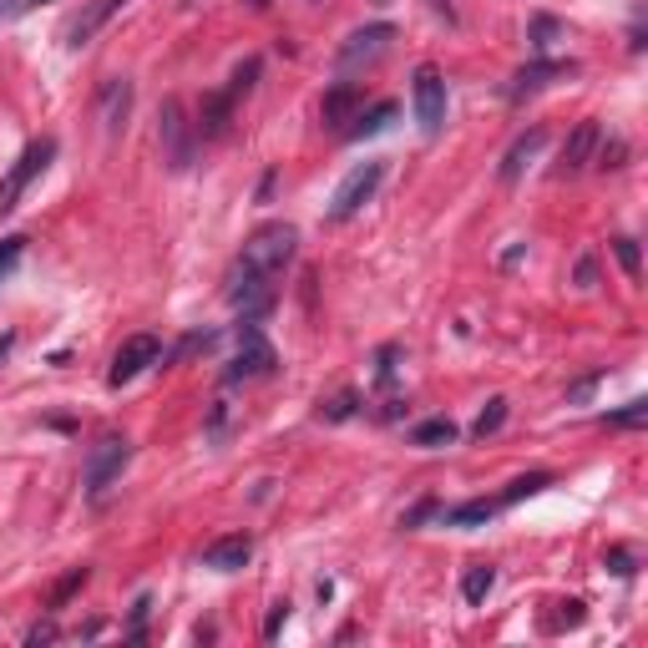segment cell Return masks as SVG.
Returning a JSON list of instances; mask_svg holds the SVG:
<instances>
[{
	"mask_svg": "<svg viewBox=\"0 0 648 648\" xmlns=\"http://www.w3.org/2000/svg\"><path fill=\"white\" fill-rule=\"evenodd\" d=\"M294 243H299V233L289 223H264L249 243H243V259L238 264L264 274V279H279L289 269V259H294Z\"/></svg>",
	"mask_w": 648,
	"mask_h": 648,
	"instance_id": "6da1fadb",
	"label": "cell"
},
{
	"mask_svg": "<svg viewBox=\"0 0 648 648\" xmlns=\"http://www.w3.org/2000/svg\"><path fill=\"white\" fill-rule=\"evenodd\" d=\"M157 137H162V162H168L173 173H188L193 168V152H198V127L188 122L183 102L168 97L157 112Z\"/></svg>",
	"mask_w": 648,
	"mask_h": 648,
	"instance_id": "7a4b0ae2",
	"label": "cell"
},
{
	"mask_svg": "<svg viewBox=\"0 0 648 648\" xmlns=\"http://www.w3.org/2000/svg\"><path fill=\"white\" fill-rule=\"evenodd\" d=\"M51 157H56V142L51 137H41V142H31L16 162H11V173L0 178V218L6 213H16V203H21V193L51 168Z\"/></svg>",
	"mask_w": 648,
	"mask_h": 648,
	"instance_id": "3957f363",
	"label": "cell"
},
{
	"mask_svg": "<svg viewBox=\"0 0 648 648\" xmlns=\"http://www.w3.org/2000/svg\"><path fill=\"white\" fill-rule=\"evenodd\" d=\"M228 304H233V314H238L243 324H259V319L274 309V279L233 264V274H228Z\"/></svg>",
	"mask_w": 648,
	"mask_h": 648,
	"instance_id": "277c9868",
	"label": "cell"
},
{
	"mask_svg": "<svg viewBox=\"0 0 648 648\" xmlns=\"http://www.w3.org/2000/svg\"><path fill=\"white\" fill-rule=\"evenodd\" d=\"M380 183H385V162H380V157H370V162H360V168H355V173H350V178H345V183L335 188V203H330V218H335V223H345V218H355V213H360V208H365V203L375 198V188H380Z\"/></svg>",
	"mask_w": 648,
	"mask_h": 648,
	"instance_id": "5b68a950",
	"label": "cell"
},
{
	"mask_svg": "<svg viewBox=\"0 0 648 648\" xmlns=\"http://www.w3.org/2000/svg\"><path fill=\"white\" fill-rule=\"evenodd\" d=\"M127 456H132V441L117 436V431H107V436L87 451V497H102V492H107V486L122 476Z\"/></svg>",
	"mask_w": 648,
	"mask_h": 648,
	"instance_id": "8992f818",
	"label": "cell"
},
{
	"mask_svg": "<svg viewBox=\"0 0 648 648\" xmlns=\"http://www.w3.org/2000/svg\"><path fill=\"white\" fill-rule=\"evenodd\" d=\"M274 365H279V355H274V345L254 330V324H243V340H238V355H233V365H228V385H238V380H264V375H274Z\"/></svg>",
	"mask_w": 648,
	"mask_h": 648,
	"instance_id": "52a82bcc",
	"label": "cell"
},
{
	"mask_svg": "<svg viewBox=\"0 0 648 648\" xmlns=\"http://www.w3.org/2000/svg\"><path fill=\"white\" fill-rule=\"evenodd\" d=\"M416 122H421V132H441V122H446V81H441V71L436 66H421L416 71Z\"/></svg>",
	"mask_w": 648,
	"mask_h": 648,
	"instance_id": "ba28073f",
	"label": "cell"
},
{
	"mask_svg": "<svg viewBox=\"0 0 648 648\" xmlns=\"http://www.w3.org/2000/svg\"><path fill=\"white\" fill-rule=\"evenodd\" d=\"M157 355H162L157 335H132V340H122V350L112 355L107 385H127V380H137V375H142L147 365H157Z\"/></svg>",
	"mask_w": 648,
	"mask_h": 648,
	"instance_id": "9c48e42d",
	"label": "cell"
},
{
	"mask_svg": "<svg viewBox=\"0 0 648 648\" xmlns=\"http://www.w3.org/2000/svg\"><path fill=\"white\" fill-rule=\"evenodd\" d=\"M122 6H127V0H87V6H81V11L66 21L61 41H66V46H87V41H92V36H97V31H102Z\"/></svg>",
	"mask_w": 648,
	"mask_h": 648,
	"instance_id": "30bf717a",
	"label": "cell"
},
{
	"mask_svg": "<svg viewBox=\"0 0 648 648\" xmlns=\"http://www.w3.org/2000/svg\"><path fill=\"white\" fill-rule=\"evenodd\" d=\"M598 137H603V132H598V122H593V117H588V122H578V127H573V137L562 142V162H557V173H562V178L583 173L588 162H593V152H598Z\"/></svg>",
	"mask_w": 648,
	"mask_h": 648,
	"instance_id": "8fae6325",
	"label": "cell"
},
{
	"mask_svg": "<svg viewBox=\"0 0 648 648\" xmlns=\"http://www.w3.org/2000/svg\"><path fill=\"white\" fill-rule=\"evenodd\" d=\"M395 41V26H385V21H375V26H365V31H355L345 46H340V66H365V61H375L385 46Z\"/></svg>",
	"mask_w": 648,
	"mask_h": 648,
	"instance_id": "7c38bea8",
	"label": "cell"
},
{
	"mask_svg": "<svg viewBox=\"0 0 648 648\" xmlns=\"http://www.w3.org/2000/svg\"><path fill=\"white\" fill-rule=\"evenodd\" d=\"M573 71H578L573 61H542V56H537V61H527V66L517 71V81H512V102H527L532 92H542V87H547V81H557V76H573Z\"/></svg>",
	"mask_w": 648,
	"mask_h": 648,
	"instance_id": "4fadbf2b",
	"label": "cell"
},
{
	"mask_svg": "<svg viewBox=\"0 0 648 648\" xmlns=\"http://www.w3.org/2000/svg\"><path fill=\"white\" fill-rule=\"evenodd\" d=\"M249 557H254V542L243 537V532H233V537H218V542L203 552V567H213V573H238Z\"/></svg>",
	"mask_w": 648,
	"mask_h": 648,
	"instance_id": "5bb4252c",
	"label": "cell"
},
{
	"mask_svg": "<svg viewBox=\"0 0 648 648\" xmlns=\"http://www.w3.org/2000/svg\"><path fill=\"white\" fill-rule=\"evenodd\" d=\"M127 112H132V81L112 76L107 87H102V127L117 137V132L127 127Z\"/></svg>",
	"mask_w": 648,
	"mask_h": 648,
	"instance_id": "9a60e30c",
	"label": "cell"
},
{
	"mask_svg": "<svg viewBox=\"0 0 648 648\" xmlns=\"http://www.w3.org/2000/svg\"><path fill=\"white\" fill-rule=\"evenodd\" d=\"M542 142H547V132H542V127H527V132L507 147V157H502V183H517V178L527 173V162L542 152Z\"/></svg>",
	"mask_w": 648,
	"mask_h": 648,
	"instance_id": "2e32d148",
	"label": "cell"
},
{
	"mask_svg": "<svg viewBox=\"0 0 648 648\" xmlns=\"http://www.w3.org/2000/svg\"><path fill=\"white\" fill-rule=\"evenodd\" d=\"M228 122H233V97H228V87H223V92H208L203 107H198V122H193L198 137H223Z\"/></svg>",
	"mask_w": 648,
	"mask_h": 648,
	"instance_id": "e0dca14e",
	"label": "cell"
},
{
	"mask_svg": "<svg viewBox=\"0 0 648 648\" xmlns=\"http://www.w3.org/2000/svg\"><path fill=\"white\" fill-rule=\"evenodd\" d=\"M360 107V87H350V81H340L335 92H324V107H319V117L330 122V127H340V122H350V112Z\"/></svg>",
	"mask_w": 648,
	"mask_h": 648,
	"instance_id": "ac0fdd59",
	"label": "cell"
},
{
	"mask_svg": "<svg viewBox=\"0 0 648 648\" xmlns=\"http://www.w3.org/2000/svg\"><path fill=\"white\" fill-rule=\"evenodd\" d=\"M497 588V567L492 562H471L466 578H461V598L466 603H486V593Z\"/></svg>",
	"mask_w": 648,
	"mask_h": 648,
	"instance_id": "d6986e66",
	"label": "cell"
},
{
	"mask_svg": "<svg viewBox=\"0 0 648 648\" xmlns=\"http://www.w3.org/2000/svg\"><path fill=\"white\" fill-rule=\"evenodd\" d=\"M395 112H400L395 102H375L370 112L355 117V127H345V137H375V132H385V127L395 122Z\"/></svg>",
	"mask_w": 648,
	"mask_h": 648,
	"instance_id": "ffe728a7",
	"label": "cell"
},
{
	"mask_svg": "<svg viewBox=\"0 0 648 648\" xmlns=\"http://www.w3.org/2000/svg\"><path fill=\"white\" fill-rule=\"evenodd\" d=\"M497 507H502V502H461V507H446L441 522H446V527H481V522H492Z\"/></svg>",
	"mask_w": 648,
	"mask_h": 648,
	"instance_id": "44dd1931",
	"label": "cell"
},
{
	"mask_svg": "<svg viewBox=\"0 0 648 648\" xmlns=\"http://www.w3.org/2000/svg\"><path fill=\"white\" fill-rule=\"evenodd\" d=\"M451 441H456V421H446V416L421 421V426L411 431V446H451Z\"/></svg>",
	"mask_w": 648,
	"mask_h": 648,
	"instance_id": "7402d4cb",
	"label": "cell"
},
{
	"mask_svg": "<svg viewBox=\"0 0 648 648\" xmlns=\"http://www.w3.org/2000/svg\"><path fill=\"white\" fill-rule=\"evenodd\" d=\"M643 421H648V400H628L623 411H613V416H608V426H613V431H638Z\"/></svg>",
	"mask_w": 648,
	"mask_h": 648,
	"instance_id": "603a6c76",
	"label": "cell"
},
{
	"mask_svg": "<svg viewBox=\"0 0 648 648\" xmlns=\"http://www.w3.org/2000/svg\"><path fill=\"white\" fill-rule=\"evenodd\" d=\"M502 421H507V400L497 395V400H486V411L476 416V436L486 441V436H492V431H502Z\"/></svg>",
	"mask_w": 648,
	"mask_h": 648,
	"instance_id": "cb8c5ba5",
	"label": "cell"
},
{
	"mask_svg": "<svg viewBox=\"0 0 648 648\" xmlns=\"http://www.w3.org/2000/svg\"><path fill=\"white\" fill-rule=\"evenodd\" d=\"M542 486H552V476H542V471H537V476H517V481L507 486V492H502V502H522V497H537Z\"/></svg>",
	"mask_w": 648,
	"mask_h": 648,
	"instance_id": "d4e9b609",
	"label": "cell"
},
{
	"mask_svg": "<svg viewBox=\"0 0 648 648\" xmlns=\"http://www.w3.org/2000/svg\"><path fill=\"white\" fill-rule=\"evenodd\" d=\"M355 405H360V395H355V390H340L330 405H319V416H324V421H350Z\"/></svg>",
	"mask_w": 648,
	"mask_h": 648,
	"instance_id": "484cf974",
	"label": "cell"
},
{
	"mask_svg": "<svg viewBox=\"0 0 648 648\" xmlns=\"http://www.w3.org/2000/svg\"><path fill=\"white\" fill-rule=\"evenodd\" d=\"M613 254H618V264H623L628 279L643 274V254H638V243H633V238H613Z\"/></svg>",
	"mask_w": 648,
	"mask_h": 648,
	"instance_id": "4316f807",
	"label": "cell"
},
{
	"mask_svg": "<svg viewBox=\"0 0 648 648\" xmlns=\"http://www.w3.org/2000/svg\"><path fill=\"white\" fill-rule=\"evenodd\" d=\"M21 254H26V238L16 233V238H0V279H11V269L21 264Z\"/></svg>",
	"mask_w": 648,
	"mask_h": 648,
	"instance_id": "83f0119b",
	"label": "cell"
},
{
	"mask_svg": "<svg viewBox=\"0 0 648 648\" xmlns=\"http://www.w3.org/2000/svg\"><path fill=\"white\" fill-rule=\"evenodd\" d=\"M254 76H259V56H249V61H243V66L233 71V81H228V97L238 102L243 92H249V87H254Z\"/></svg>",
	"mask_w": 648,
	"mask_h": 648,
	"instance_id": "f1b7e54d",
	"label": "cell"
},
{
	"mask_svg": "<svg viewBox=\"0 0 648 648\" xmlns=\"http://www.w3.org/2000/svg\"><path fill=\"white\" fill-rule=\"evenodd\" d=\"M87 578H92L87 567H71V573H66V578H61V583L51 588V608H61V603H66V598H71V593H76L81 583H87Z\"/></svg>",
	"mask_w": 648,
	"mask_h": 648,
	"instance_id": "f546056e",
	"label": "cell"
},
{
	"mask_svg": "<svg viewBox=\"0 0 648 648\" xmlns=\"http://www.w3.org/2000/svg\"><path fill=\"white\" fill-rule=\"evenodd\" d=\"M36 6H46V0H0V26H11V21L31 16Z\"/></svg>",
	"mask_w": 648,
	"mask_h": 648,
	"instance_id": "4dcf8cb0",
	"label": "cell"
},
{
	"mask_svg": "<svg viewBox=\"0 0 648 648\" xmlns=\"http://www.w3.org/2000/svg\"><path fill=\"white\" fill-rule=\"evenodd\" d=\"M552 36H557V21H552V16H537V21H532V51H542Z\"/></svg>",
	"mask_w": 648,
	"mask_h": 648,
	"instance_id": "1f68e13d",
	"label": "cell"
},
{
	"mask_svg": "<svg viewBox=\"0 0 648 648\" xmlns=\"http://www.w3.org/2000/svg\"><path fill=\"white\" fill-rule=\"evenodd\" d=\"M557 608H562V613H557L552 628H562V623H567V628H578V623H583V603H578V598H567V603H557Z\"/></svg>",
	"mask_w": 648,
	"mask_h": 648,
	"instance_id": "d6a6232c",
	"label": "cell"
},
{
	"mask_svg": "<svg viewBox=\"0 0 648 648\" xmlns=\"http://www.w3.org/2000/svg\"><path fill=\"white\" fill-rule=\"evenodd\" d=\"M284 623H289V603H274V608H269V623H264V638H279Z\"/></svg>",
	"mask_w": 648,
	"mask_h": 648,
	"instance_id": "836d02e7",
	"label": "cell"
},
{
	"mask_svg": "<svg viewBox=\"0 0 648 648\" xmlns=\"http://www.w3.org/2000/svg\"><path fill=\"white\" fill-rule=\"evenodd\" d=\"M56 638H61V628H56V623H36V628L26 633V643H31V648H41V643H56Z\"/></svg>",
	"mask_w": 648,
	"mask_h": 648,
	"instance_id": "e575fe53",
	"label": "cell"
},
{
	"mask_svg": "<svg viewBox=\"0 0 648 648\" xmlns=\"http://www.w3.org/2000/svg\"><path fill=\"white\" fill-rule=\"evenodd\" d=\"M608 567H613V573H618V578H628V573H633V552H623V547H613V552H608Z\"/></svg>",
	"mask_w": 648,
	"mask_h": 648,
	"instance_id": "d590c367",
	"label": "cell"
},
{
	"mask_svg": "<svg viewBox=\"0 0 648 648\" xmlns=\"http://www.w3.org/2000/svg\"><path fill=\"white\" fill-rule=\"evenodd\" d=\"M578 284H583V289H593V284H598V264H593V259H583V264H578Z\"/></svg>",
	"mask_w": 648,
	"mask_h": 648,
	"instance_id": "8d00e7d4",
	"label": "cell"
},
{
	"mask_svg": "<svg viewBox=\"0 0 648 648\" xmlns=\"http://www.w3.org/2000/svg\"><path fill=\"white\" fill-rule=\"evenodd\" d=\"M593 385H598V375H588V380H578L573 390H567V400H588V395H593Z\"/></svg>",
	"mask_w": 648,
	"mask_h": 648,
	"instance_id": "74e56055",
	"label": "cell"
},
{
	"mask_svg": "<svg viewBox=\"0 0 648 648\" xmlns=\"http://www.w3.org/2000/svg\"><path fill=\"white\" fill-rule=\"evenodd\" d=\"M254 6H269V0H254Z\"/></svg>",
	"mask_w": 648,
	"mask_h": 648,
	"instance_id": "f35d334b",
	"label": "cell"
}]
</instances>
